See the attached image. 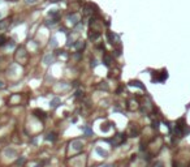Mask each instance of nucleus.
I'll return each instance as SVG.
<instances>
[{
  "mask_svg": "<svg viewBox=\"0 0 190 167\" xmlns=\"http://www.w3.org/2000/svg\"><path fill=\"white\" fill-rule=\"evenodd\" d=\"M38 2V0H26V3H29V4H35Z\"/></svg>",
  "mask_w": 190,
  "mask_h": 167,
  "instance_id": "obj_18",
  "label": "nucleus"
},
{
  "mask_svg": "<svg viewBox=\"0 0 190 167\" xmlns=\"http://www.w3.org/2000/svg\"><path fill=\"white\" fill-rule=\"evenodd\" d=\"M24 162H25V159H24V158H21V159H18V161H17V164H18V166H21V164H24Z\"/></svg>",
  "mask_w": 190,
  "mask_h": 167,
  "instance_id": "obj_17",
  "label": "nucleus"
},
{
  "mask_svg": "<svg viewBox=\"0 0 190 167\" xmlns=\"http://www.w3.org/2000/svg\"><path fill=\"white\" fill-rule=\"evenodd\" d=\"M34 114H36V116H38V118H42V119H44V118H46V114H44V111H42V110H35V111H34Z\"/></svg>",
  "mask_w": 190,
  "mask_h": 167,
  "instance_id": "obj_7",
  "label": "nucleus"
},
{
  "mask_svg": "<svg viewBox=\"0 0 190 167\" xmlns=\"http://www.w3.org/2000/svg\"><path fill=\"white\" fill-rule=\"evenodd\" d=\"M59 103H60V99H59V98H54V99L51 101V104H50V106H51L52 108H56L57 106H59Z\"/></svg>",
  "mask_w": 190,
  "mask_h": 167,
  "instance_id": "obj_5",
  "label": "nucleus"
},
{
  "mask_svg": "<svg viewBox=\"0 0 190 167\" xmlns=\"http://www.w3.org/2000/svg\"><path fill=\"white\" fill-rule=\"evenodd\" d=\"M0 17H2V13H0Z\"/></svg>",
  "mask_w": 190,
  "mask_h": 167,
  "instance_id": "obj_24",
  "label": "nucleus"
},
{
  "mask_svg": "<svg viewBox=\"0 0 190 167\" xmlns=\"http://www.w3.org/2000/svg\"><path fill=\"white\" fill-rule=\"evenodd\" d=\"M5 155H7V157L16 155V150H14V149H7V150H5Z\"/></svg>",
  "mask_w": 190,
  "mask_h": 167,
  "instance_id": "obj_9",
  "label": "nucleus"
},
{
  "mask_svg": "<svg viewBox=\"0 0 190 167\" xmlns=\"http://www.w3.org/2000/svg\"><path fill=\"white\" fill-rule=\"evenodd\" d=\"M5 25H7V24H5L4 21H2V22H0V30H2L3 27H5Z\"/></svg>",
  "mask_w": 190,
  "mask_h": 167,
  "instance_id": "obj_19",
  "label": "nucleus"
},
{
  "mask_svg": "<svg viewBox=\"0 0 190 167\" xmlns=\"http://www.w3.org/2000/svg\"><path fill=\"white\" fill-rule=\"evenodd\" d=\"M5 42H7V37L4 34H0V46H3Z\"/></svg>",
  "mask_w": 190,
  "mask_h": 167,
  "instance_id": "obj_13",
  "label": "nucleus"
},
{
  "mask_svg": "<svg viewBox=\"0 0 190 167\" xmlns=\"http://www.w3.org/2000/svg\"><path fill=\"white\" fill-rule=\"evenodd\" d=\"M72 148H73L75 151H80V150H82V148H83V144H82L81 141H78V140H75V141L72 142Z\"/></svg>",
  "mask_w": 190,
  "mask_h": 167,
  "instance_id": "obj_1",
  "label": "nucleus"
},
{
  "mask_svg": "<svg viewBox=\"0 0 190 167\" xmlns=\"http://www.w3.org/2000/svg\"><path fill=\"white\" fill-rule=\"evenodd\" d=\"M51 62H52V55H51V54L46 55V56H44V59H43V63H44L46 65H47V64H50Z\"/></svg>",
  "mask_w": 190,
  "mask_h": 167,
  "instance_id": "obj_6",
  "label": "nucleus"
},
{
  "mask_svg": "<svg viewBox=\"0 0 190 167\" xmlns=\"http://www.w3.org/2000/svg\"><path fill=\"white\" fill-rule=\"evenodd\" d=\"M68 20H69L72 24H77L78 20H80V16H78V14H70V16L68 17Z\"/></svg>",
  "mask_w": 190,
  "mask_h": 167,
  "instance_id": "obj_2",
  "label": "nucleus"
},
{
  "mask_svg": "<svg viewBox=\"0 0 190 167\" xmlns=\"http://www.w3.org/2000/svg\"><path fill=\"white\" fill-rule=\"evenodd\" d=\"M108 38H109V42H111V43H115L113 41H115V39H119V38H117L115 34H112V33H108Z\"/></svg>",
  "mask_w": 190,
  "mask_h": 167,
  "instance_id": "obj_11",
  "label": "nucleus"
},
{
  "mask_svg": "<svg viewBox=\"0 0 190 167\" xmlns=\"http://www.w3.org/2000/svg\"><path fill=\"white\" fill-rule=\"evenodd\" d=\"M83 44H85V43H83V41H78V43L75 44V48H77V50L82 48V47H83Z\"/></svg>",
  "mask_w": 190,
  "mask_h": 167,
  "instance_id": "obj_15",
  "label": "nucleus"
},
{
  "mask_svg": "<svg viewBox=\"0 0 190 167\" xmlns=\"http://www.w3.org/2000/svg\"><path fill=\"white\" fill-rule=\"evenodd\" d=\"M3 86H4V84H3L2 81H0V88H3Z\"/></svg>",
  "mask_w": 190,
  "mask_h": 167,
  "instance_id": "obj_21",
  "label": "nucleus"
},
{
  "mask_svg": "<svg viewBox=\"0 0 190 167\" xmlns=\"http://www.w3.org/2000/svg\"><path fill=\"white\" fill-rule=\"evenodd\" d=\"M47 140H55V133H48Z\"/></svg>",
  "mask_w": 190,
  "mask_h": 167,
  "instance_id": "obj_16",
  "label": "nucleus"
},
{
  "mask_svg": "<svg viewBox=\"0 0 190 167\" xmlns=\"http://www.w3.org/2000/svg\"><path fill=\"white\" fill-rule=\"evenodd\" d=\"M96 153L99 154V155H102V157H107L108 155V153L105 150H102L100 148H96Z\"/></svg>",
  "mask_w": 190,
  "mask_h": 167,
  "instance_id": "obj_8",
  "label": "nucleus"
},
{
  "mask_svg": "<svg viewBox=\"0 0 190 167\" xmlns=\"http://www.w3.org/2000/svg\"><path fill=\"white\" fill-rule=\"evenodd\" d=\"M135 124H132L130 125V134H132V137H135L137 134H138V129H137V127H134Z\"/></svg>",
  "mask_w": 190,
  "mask_h": 167,
  "instance_id": "obj_4",
  "label": "nucleus"
},
{
  "mask_svg": "<svg viewBox=\"0 0 190 167\" xmlns=\"http://www.w3.org/2000/svg\"><path fill=\"white\" fill-rule=\"evenodd\" d=\"M51 46H52V47H56V46H57V42H56V38H55V37L51 38Z\"/></svg>",
  "mask_w": 190,
  "mask_h": 167,
  "instance_id": "obj_14",
  "label": "nucleus"
},
{
  "mask_svg": "<svg viewBox=\"0 0 190 167\" xmlns=\"http://www.w3.org/2000/svg\"><path fill=\"white\" fill-rule=\"evenodd\" d=\"M111 60H112V59H111L108 55H104V60H103V62H104L105 65H109V64H111Z\"/></svg>",
  "mask_w": 190,
  "mask_h": 167,
  "instance_id": "obj_12",
  "label": "nucleus"
},
{
  "mask_svg": "<svg viewBox=\"0 0 190 167\" xmlns=\"http://www.w3.org/2000/svg\"><path fill=\"white\" fill-rule=\"evenodd\" d=\"M91 65H93V67H96V65H98V62H96V60H94V62H93V64H91Z\"/></svg>",
  "mask_w": 190,
  "mask_h": 167,
  "instance_id": "obj_20",
  "label": "nucleus"
},
{
  "mask_svg": "<svg viewBox=\"0 0 190 167\" xmlns=\"http://www.w3.org/2000/svg\"><path fill=\"white\" fill-rule=\"evenodd\" d=\"M130 85H133V86H137V88H139V89H145V86L143 85H141V82H138V81H132L130 82Z\"/></svg>",
  "mask_w": 190,
  "mask_h": 167,
  "instance_id": "obj_10",
  "label": "nucleus"
},
{
  "mask_svg": "<svg viewBox=\"0 0 190 167\" xmlns=\"http://www.w3.org/2000/svg\"><path fill=\"white\" fill-rule=\"evenodd\" d=\"M123 141H124L123 134H117V136H116V140H115V141L112 140V144H113V145H117V144H121Z\"/></svg>",
  "mask_w": 190,
  "mask_h": 167,
  "instance_id": "obj_3",
  "label": "nucleus"
},
{
  "mask_svg": "<svg viewBox=\"0 0 190 167\" xmlns=\"http://www.w3.org/2000/svg\"><path fill=\"white\" fill-rule=\"evenodd\" d=\"M36 167H42V166H36Z\"/></svg>",
  "mask_w": 190,
  "mask_h": 167,
  "instance_id": "obj_23",
  "label": "nucleus"
},
{
  "mask_svg": "<svg viewBox=\"0 0 190 167\" xmlns=\"http://www.w3.org/2000/svg\"><path fill=\"white\" fill-rule=\"evenodd\" d=\"M103 167H112L111 164H105V166H103Z\"/></svg>",
  "mask_w": 190,
  "mask_h": 167,
  "instance_id": "obj_22",
  "label": "nucleus"
}]
</instances>
